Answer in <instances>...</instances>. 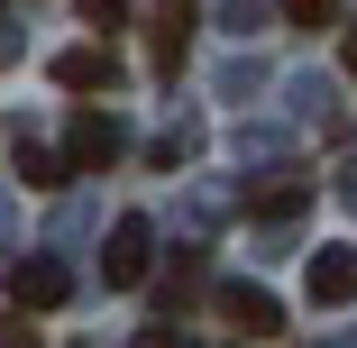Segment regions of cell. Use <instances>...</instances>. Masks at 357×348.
Here are the masks:
<instances>
[{
	"mask_svg": "<svg viewBox=\"0 0 357 348\" xmlns=\"http://www.w3.org/2000/svg\"><path fill=\"white\" fill-rule=\"evenodd\" d=\"M303 294L312 303H357V248H321L303 266Z\"/></svg>",
	"mask_w": 357,
	"mask_h": 348,
	"instance_id": "5",
	"label": "cell"
},
{
	"mask_svg": "<svg viewBox=\"0 0 357 348\" xmlns=\"http://www.w3.org/2000/svg\"><path fill=\"white\" fill-rule=\"evenodd\" d=\"M147 248H156V229L128 211V220L110 229V248H101V285H119V294H128V285H147Z\"/></svg>",
	"mask_w": 357,
	"mask_h": 348,
	"instance_id": "3",
	"label": "cell"
},
{
	"mask_svg": "<svg viewBox=\"0 0 357 348\" xmlns=\"http://www.w3.org/2000/svg\"><path fill=\"white\" fill-rule=\"evenodd\" d=\"M0 348H37V330L28 321H0Z\"/></svg>",
	"mask_w": 357,
	"mask_h": 348,
	"instance_id": "14",
	"label": "cell"
},
{
	"mask_svg": "<svg viewBox=\"0 0 357 348\" xmlns=\"http://www.w3.org/2000/svg\"><path fill=\"white\" fill-rule=\"evenodd\" d=\"M257 211H266V220H294V211H303V183H266Z\"/></svg>",
	"mask_w": 357,
	"mask_h": 348,
	"instance_id": "11",
	"label": "cell"
},
{
	"mask_svg": "<svg viewBox=\"0 0 357 348\" xmlns=\"http://www.w3.org/2000/svg\"><path fill=\"white\" fill-rule=\"evenodd\" d=\"M202 294V257H174V275H165V312H183Z\"/></svg>",
	"mask_w": 357,
	"mask_h": 348,
	"instance_id": "10",
	"label": "cell"
},
{
	"mask_svg": "<svg viewBox=\"0 0 357 348\" xmlns=\"http://www.w3.org/2000/svg\"><path fill=\"white\" fill-rule=\"evenodd\" d=\"M220 312H229V330H248V339H275V330H284V303H275L266 285H229Z\"/></svg>",
	"mask_w": 357,
	"mask_h": 348,
	"instance_id": "6",
	"label": "cell"
},
{
	"mask_svg": "<svg viewBox=\"0 0 357 348\" xmlns=\"http://www.w3.org/2000/svg\"><path fill=\"white\" fill-rule=\"evenodd\" d=\"M192 10L202 0H156V74H174V64L192 55Z\"/></svg>",
	"mask_w": 357,
	"mask_h": 348,
	"instance_id": "7",
	"label": "cell"
},
{
	"mask_svg": "<svg viewBox=\"0 0 357 348\" xmlns=\"http://www.w3.org/2000/svg\"><path fill=\"white\" fill-rule=\"evenodd\" d=\"M64 294H74V275L55 257H19L10 266V312H64Z\"/></svg>",
	"mask_w": 357,
	"mask_h": 348,
	"instance_id": "2",
	"label": "cell"
},
{
	"mask_svg": "<svg viewBox=\"0 0 357 348\" xmlns=\"http://www.w3.org/2000/svg\"><path fill=\"white\" fill-rule=\"evenodd\" d=\"M46 74H55L64 92H110V83H119V55H110V46H64Z\"/></svg>",
	"mask_w": 357,
	"mask_h": 348,
	"instance_id": "4",
	"label": "cell"
},
{
	"mask_svg": "<svg viewBox=\"0 0 357 348\" xmlns=\"http://www.w3.org/2000/svg\"><path fill=\"white\" fill-rule=\"evenodd\" d=\"M83 19H92V28H101V37H110V28H119V19H128V0H83Z\"/></svg>",
	"mask_w": 357,
	"mask_h": 348,
	"instance_id": "12",
	"label": "cell"
},
{
	"mask_svg": "<svg viewBox=\"0 0 357 348\" xmlns=\"http://www.w3.org/2000/svg\"><path fill=\"white\" fill-rule=\"evenodd\" d=\"M275 10L294 19V28H339V19H348V0H275Z\"/></svg>",
	"mask_w": 357,
	"mask_h": 348,
	"instance_id": "9",
	"label": "cell"
},
{
	"mask_svg": "<svg viewBox=\"0 0 357 348\" xmlns=\"http://www.w3.org/2000/svg\"><path fill=\"white\" fill-rule=\"evenodd\" d=\"M64 174H110L119 156H128V128L110 119V110H74V128H64Z\"/></svg>",
	"mask_w": 357,
	"mask_h": 348,
	"instance_id": "1",
	"label": "cell"
},
{
	"mask_svg": "<svg viewBox=\"0 0 357 348\" xmlns=\"http://www.w3.org/2000/svg\"><path fill=\"white\" fill-rule=\"evenodd\" d=\"M19 183H28V192H55V183H74V174H64V156H55V147L19 137Z\"/></svg>",
	"mask_w": 357,
	"mask_h": 348,
	"instance_id": "8",
	"label": "cell"
},
{
	"mask_svg": "<svg viewBox=\"0 0 357 348\" xmlns=\"http://www.w3.org/2000/svg\"><path fill=\"white\" fill-rule=\"evenodd\" d=\"M339 64H348V83H357V19L339 28Z\"/></svg>",
	"mask_w": 357,
	"mask_h": 348,
	"instance_id": "15",
	"label": "cell"
},
{
	"mask_svg": "<svg viewBox=\"0 0 357 348\" xmlns=\"http://www.w3.org/2000/svg\"><path fill=\"white\" fill-rule=\"evenodd\" d=\"M137 348H192L183 330H165V321H147V330H137Z\"/></svg>",
	"mask_w": 357,
	"mask_h": 348,
	"instance_id": "13",
	"label": "cell"
}]
</instances>
